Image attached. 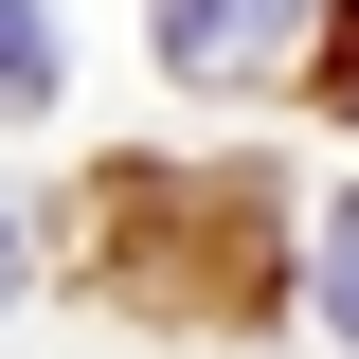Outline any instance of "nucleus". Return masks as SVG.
I'll list each match as a JSON object with an SVG mask.
<instances>
[{"label": "nucleus", "instance_id": "4", "mask_svg": "<svg viewBox=\"0 0 359 359\" xmlns=\"http://www.w3.org/2000/svg\"><path fill=\"white\" fill-rule=\"evenodd\" d=\"M341 108H359V18H341Z\"/></svg>", "mask_w": 359, "mask_h": 359}, {"label": "nucleus", "instance_id": "2", "mask_svg": "<svg viewBox=\"0 0 359 359\" xmlns=\"http://www.w3.org/2000/svg\"><path fill=\"white\" fill-rule=\"evenodd\" d=\"M36 90H54V18H36V0H0V108H36Z\"/></svg>", "mask_w": 359, "mask_h": 359}, {"label": "nucleus", "instance_id": "5", "mask_svg": "<svg viewBox=\"0 0 359 359\" xmlns=\"http://www.w3.org/2000/svg\"><path fill=\"white\" fill-rule=\"evenodd\" d=\"M0 252H18V233H0Z\"/></svg>", "mask_w": 359, "mask_h": 359}, {"label": "nucleus", "instance_id": "3", "mask_svg": "<svg viewBox=\"0 0 359 359\" xmlns=\"http://www.w3.org/2000/svg\"><path fill=\"white\" fill-rule=\"evenodd\" d=\"M323 323L359 341V216H341V252H323Z\"/></svg>", "mask_w": 359, "mask_h": 359}, {"label": "nucleus", "instance_id": "1", "mask_svg": "<svg viewBox=\"0 0 359 359\" xmlns=\"http://www.w3.org/2000/svg\"><path fill=\"white\" fill-rule=\"evenodd\" d=\"M269 36H287V0H180V18H162L180 72H233V54H269Z\"/></svg>", "mask_w": 359, "mask_h": 359}]
</instances>
